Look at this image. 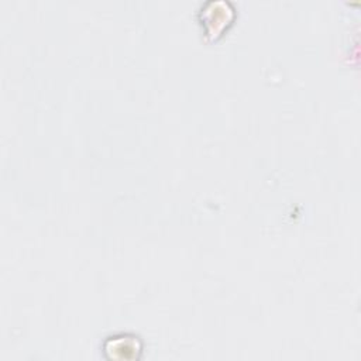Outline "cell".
Masks as SVG:
<instances>
[{
  "mask_svg": "<svg viewBox=\"0 0 361 361\" xmlns=\"http://www.w3.org/2000/svg\"><path fill=\"white\" fill-rule=\"evenodd\" d=\"M102 348L106 358H140L142 353V341L135 334L118 333L107 337Z\"/></svg>",
  "mask_w": 361,
  "mask_h": 361,
  "instance_id": "6da1fadb",
  "label": "cell"
}]
</instances>
